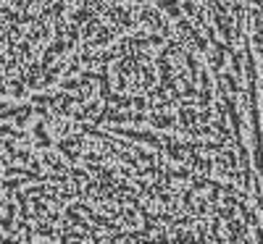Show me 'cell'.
<instances>
[{
    "mask_svg": "<svg viewBox=\"0 0 263 244\" xmlns=\"http://www.w3.org/2000/svg\"><path fill=\"white\" fill-rule=\"evenodd\" d=\"M250 50L255 71V105H258V145H260V179H263V0H248Z\"/></svg>",
    "mask_w": 263,
    "mask_h": 244,
    "instance_id": "cell-1",
    "label": "cell"
}]
</instances>
